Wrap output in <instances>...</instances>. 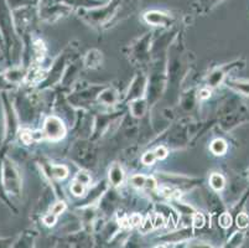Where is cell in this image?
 Listing matches in <instances>:
<instances>
[{"instance_id":"cb8c5ba5","label":"cell","mask_w":249,"mask_h":248,"mask_svg":"<svg viewBox=\"0 0 249 248\" xmlns=\"http://www.w3.org/2000/svg\"><path fill=\"white\" fill-rule=\"evenodd\" d=\"M65 208H66V205L63 204V202H57V204L52 208V211L51 213H53V215L58 216L61 212H63V210H65Z\"/></svg>"},{"instance_id":"e0dca14e","label":"cell","mask_w":249,"mask_h":248,"mask_svg":"<svg viewBox=\"0 0 249 248\" xmlns=\"http://www.w3.org/2000/svg\"><path fill=\"white\" fill-rule=\"evenodd\" d=\"M1 177H3V161H1V154H0V197H1V199H3L4 201L6 202V204H9L8 199H6V197L4 196L5 189H4L3 180H1Z\"/></svg>"},{"instance_id":"277c9868","label":"cell","mask_w":249,"mask_h":248,"mask_svg":"<svg viewBox=\"0 0 249 248\" xmlns=\"http://www.w3.org/2000/svg\"><path fill=\"white\" fill-rule=\"evenodd\" d=\"M144 19L148 24L155 25V26H169L170 24L174 22V18L169 14L161 13V11L153 10L148 11V13L144 15Z\"/></svg>"},{"instance_id":"4316f807","label":"cell","mask_w":249,"mask_h":248,"mask_svg":"<svg viewBox=\"0 0 249 248\" xmlns=\"http://www.w3.org/2000/svg\"><path fill=\"white\" fill-rule=\"evenodd\" d=\"M237 224H238L239 227L244 229V227L248 225V217H247V215H244V213H241V215L237 217Z\"/></svg>"},{"instance_id":"83f0119b","label":"cell","mask_w":249,"mask_h":248,"mask_svg":"<svg viewBox=\"0 0 249 248\" xmlns=\"http://www.w3.org/2000/svg\"><path fill=\"white\" fill-rule=\"evenodd\" d=\"M56 220H57V216L53 215V213H49V215L44 218V222L47 226H52V225H55Z\"/></svg>"},{"instance_id":"44dd1931","label":"cell","mask_w":249,"mask_h":248,"mask_svg":"<svg viewBox=\"0 0 249 248\" xmlns=\"http://www.w3.org/2000/svg\"><path fill=\"white\" fill-rule=\"evenodd\" d=\"M231 224H232V218H231V216L228 215V213H223V215L219 217V225H221L222 227L227 229V227L231 226Z\"/></svg>"},{"instance_id":"ac0fdd59","label":"cell","mask_w":249,"mask_h":248,"mask_svg":"<svg viewBox=\"0 0 249 248\" xmlns=\"http://www.w3.org/2000/svg\"><path fill=\"white\" fill-rule=\"evenodd\" d=\"M192 222H194V226L196 227V229H201V227H203V225H205V216H203L202 213H195Z\"/></svg>"},{"instance_id":"603a6c76","label":"cell","mask_w":249,"mask_h":248,"mask_svg":"<svg viewBox=\"0 0 249 248\" xmlns=\"http://www.w3.org/2000/svg\"><path fill=\"white\" fill-rule=\"evenodd\" d=\"M142 163L145 164V165H151V164H154V161L156 160V156H155V153H146L144 154V156H142Z\"/></svg>"},{"instance_id":"8fae6325","label":"cell","mask_w":249,"mask_h":248,"mask_svg":"<svg viewBox=\"0 0 249 248\" xmlns=\"http://www.w3.org/2000/svg\"><path fill=\"white\" fill-rule=\"evenodd\" d=\"M96 54V50L94 51H90L89 54L87 55V60H86V65L88 66V67H96L97 65L99 63V61H101V54L99 52H97Z\"/></svg>"},{"instance_id":"ba28073f","label":"cell","mask_w":249,"mask_h":248,"mask_svg":"<svg viewBox=\"0 0 249 248\" xmlns=\"http://www.w3.org/2000/svg\"><path fill=\"white\" fill-rule=\"evenodd\" d=\"M221 1L222 0H198L197 9L198 11H208L214 8L218 3H221Z\"/></svg>"},{"instance_id":"7c38bea8","label":"cell","mask_w":249,"mask_h":248,"mask_svg":"<svg viewBox=\"0 0 249 248\" xmlns=\"http://www.w3.org/2000/svg\"><path fill=\"white\" fill-rule=\"evenodd\" d=\"M69 174V169H67L65 165H56V167H52V175L56 177V179H65Z\"/></svg>"},{"instance_id":"f546056e","label":"cell","mask_w":249,"mask_h":248,"mask_svg":"<svg viewBox=\"0 0 249 248\" xmlns=\"http://www.w3.org/2000/svg\"><path fill=\"white\" fill-rule=\"evenodd\" d=\"M29 1H30L31 4H36V3H38V0H29Z\"/></svg>"},{"instance_id":"7a4b0ae2","label":"cell","mask_w":249,"mask_h":248,"mask_svg":"<svg viewBox=\"0 0 249 248\" xmlns=\"http://www.w3.org/2000/svg\"><path fill=\"white\" fill-rule=\"evenodd\" d=\"M3 185L5 192L13 196H19L21 191V179L14 163L8 158L3 161Z\"/></svg>"},{"instance_id":"2e32d148","label":"cell","mask_w":249,"mask_h":248,"mask_svg":"<svg viewBox=\"0 0 249 248\" xmlns=\"http://www.w3.org/2000/svg\"><path fill=\"white\" fill-rule=\"evenodd\" d=\"M71 191L72 194L76 195V196H81V195H83V192H85V185H83L82 183H80V181H76V183L72 184Z\"/></svg>"},{"instance_id":"f1b7e54d","label":"cell","mask_w":249,"mask_h":248,"mask_svg":"<svg viewBox=\"0 0 249 248\" xmlns=\"http://www.w3.org/2000/svg\"><path fill=\"white\" fill-rule=\"evenodd\" d=\"M208 97H210V91L208 90H202L200 92V98H208Z\"/></svg>"},{"instance_id":"484cf974","label":"cell","mask_w":249,"mask_h":248,"mask_svg":"<svg viewBox=\"0 0 249 248\" xmlns=\"http://www.w3.org/2000/svg\"><path fill=\"white\" fill-rule=\"evenodd\" d=\"M77 181L82 183L83 185H87V184H89L90 179L86 172H78V175H77Z\"/></svg>"},{"instance_id":"9c48e42d","label":"cell","mask_w":249,"mask_h":248,"mask_svg":"<svg viewBox=\"0 0 249 248\" xmlns=\"http://www.w3.org/2000/svg\"><path fill=\"white\" fill-rule=\"evenodd\" d=\"M211 150L212 153L216 154V155H222V154H225L226 150H227V144H226L223 140L217 139L211 144Z\"/></svg>"},{"instance_id":"d6986e66","label":"cell","mask_w":249,"mask_h":248,"mask_svg":"<svg viewBox=\"0 0 249 248\" xmlns=\"http://www.w3.org/2000/svg\"><path fill=\"white\" fill-rule=\"evenodd\" d=\"M151 229H154L153 221H151V216H148V217L144 220V222L142 224V227H140V229H142V233H146V232L150 231Z\"/></svg>"},{"instance_id":"ffe728a7","label":"cell","mask_w":249,"mask_h":248,"mask_svg":"<svg viewBox=\"0 0 249 248\" xmlns=\"http://www.w3.org/2000/svg\"><path fill=\"white\" fill-rule=\"evenodd\" d=\"M151 221H153L154 229H159L164 226V217L161 215H153L151 216Z\"/></svg>"},{"instance_id":"6da1fadb","label":"cell","mask_w":249,"mask_h":248,"mask_svg":"<svg viewBox=\"0 0 249 248\" xmlns=\"http://www.w3.org/2000/svg\"><path fill=\"white\" fill-rule=\"evenodd\" d=\"M138 3L139 0H110L107 4L104 3L93 9L81 8L78 15L92 26L108 27L115 20L128 17L126 14L132 13Z\"/></svg>"},{"instance_id":"7402d4cb","label":"cell","mask_w":249,"mask_h":248,"mask_svg":"<svg viewBox=\"0 0 249 248\" xmlns=\"http://www.w3.org/2000/svg\"><path fill=\"white\" fill-rule=\"evenodd\" d=\"M128 220H129V226L130 227L139 226V225H142V217H140V215H137V213H134V215L130 216Z\"/></svg>"},{"instance_id":"52a82bcc","label":"cell","mask_w":249,"mask_h":248,"mask_svg":"<svg viewBox=\"0 0 249 248\" xmlns=\"http://www.w3.org/2000/svg\"><path fill=\"white\" fill-rule=\"evenodd\" d=\"M123 177H124V174H123V170H122V168L119 167L118 164H113L112 168H110V170H109L110 183L115 186L121 185V184L123 183Z\"/></svg>"},{"instance_id":"9a60e30c","label":"cell","mask_w":249,"mask_h":248,"mask_svg":"<svg viewBox=\"0 0 249 248\" xmlns=\"http://www.w3.org/2000/svg\"><path fill=\"white\" fill-rule=\"evenodd\" d=\"M5 1L8 3V5L10 6L11 10H15V9H19L21 8V6L31 4L29 0H5Z\"/></svg>"},{"instance_id":"8992f818","label":"cell","mask_w":249,"mask_h":248,"mask_svg":"<svg viewBox=\"0 0 249 248\" xmlns=\"http://www.w3.org/2000/svg\"><path fill=\"white\" fill-rule=\"evenodd\" d=\"M132 184L137 188L140 189H150L153 190L154 188L156 186V181L154 180L153 177H148L144 176V175H135V176L132 177Z\"/></svg>"},{"instance_id":"3957f363","label":"cell","mask_w":249,"mask_h":248,"mask_svg":"<svg viewBox=\"0 0 249 248\" xmlns=\"http://www.w3.org/2000/svg\"><path fill=\"white\" fill-rule=\"evenodd\" d=\"M44 134L50 140H60L66 134V128L57 117H49L45 122Z\"/></svg>"},{"instance_id":"4fadbf2b","label":"cell","mask_w":249,"mask_h":248,"mask_svg":"<svg viewBox=\"0 0 249 248\" xmlns=\"http://www.w3.org/2000/svg\"><path fill=\"white\" fill-rule=\"evenodd\" d=\"M117 99V95H115V92L112 90H108L106 92L102 93V95L99 97V101H102L106 104H110Z\"/></svg>"},{"instance_id":"30bf717a","label":"cell","mask_w":249,"mask_h":248,"mask_svg":"<svg viewBox=\"0 0 249 248\" xmlns=\"http://www.w3.org/2000/svg\"><path fill=\"white\" fill-rule=\"evenodd\" d=\"M210 184L214 190H221L225 186V179L219 174H212L210 177Z\"/></svg>"},{"instance_id":"d4e9b609","label":"cell","mask_w":249,"mask_h":248,"mask_svg":"<svg viewBox=\"0 0 249 248\" xmlns=\"http://www.w3.org/2000/svg\"><path fill=\"white\" fill-rule=\"evenodd\" d=\"M154 153H155L156 159H164V158H166V155H167V150H166V148L160 147V148H158V149H156Z\"/></svg>"},{"instance_id":"5b68a950","label":"cell","mask_w":249,"mask_h":248,"mask_svg":"<svg viewBox=\"0 0 249 248\" xmlns=\"http://www.w3.org/2000/svg\"><path fill=\"white\" fill-rule=\"evenodd\" d=\"M50 1H53V3H61L65 4V5H69L71 8L73 6H78V8H97V6L103 5V0H50Z\"/></svg>"},{"instance_id":"5bb4252c","label":"cell","mask_w":249,"mask_h":248,"mask_svg":"<svg viewBox=\"0 0 249 248\" xmlns=\"http://www.w3.org/2000/svg\"><path fill=\"white\" fill-rule=\"evenodd\" d=\"M230 85L232 86L233 88L238 90L239 92H243L246 95H249V83H246V82H238V81H231Z\"/></svg>"}]
</instances>
